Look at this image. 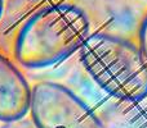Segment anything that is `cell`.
<instances>
[{
	"label": "cell",
	"mask_w": 147,
	"mask_h": 128,
	"mask_svg": "<svg viewBox=\"0 0 147 128\" xmlns=\"http://www.w3.org/2000/svg\"><path fill=\"white\" fill-rule=\"evenodd\" d=\"M90 35V25L81 8L67 3L45 7L20 28L14 56L26 68H44L70 56Z\"/></svg>",
	"instance_id": "cell-1"
},
{
	"label": "cell",
	"mask_w": 147,
	"mask_h": 128,
	"mask_svg": "<svg viewBox=\"0 0 147 128\" xmlns=\"http://www.w3.org/2000/svg\"><path fill=\"white\" fill-rule=\"evenodd\" d=\"M79 53L88 74L111 96L125 101L147 96V63L133 41L111 33H90Z\"/></svg>",
	"instance_id": "cell-2"
},
{
	"label": "cell",
	"mask_w": 147,
	"mask_h": 128,
	"mask_svg": "<svg viewBox=\"0 0 147 128\" xmlns=\"http://www.w3.org/2000/svg\"><path fill=\"white\" fill-rule=\"evenodd\" d=\"M30 113L38 128H105L85 101L69 87L52 81L31 87Z\"/></svg>",
	"instance_id": "cell-3"
},
{
	"label": "cell",
	"mask_w": 147,
	"mask_h": 128,
	"mask_svg": "<svg viewBox=\"0 0 147 128\" xmlns=\"http://www.w3.org/2000/svg\"><path fill=\"white\" fill-rule=\"evenodd\" d=\"M31 87L13 63L0 54V121L9 122L30 111Z\"/></svg>",
	"instance_id": "cell-4"
},
{
	"label": "cell",
	"mask_w": 147,
	"mask_h": 128,
	"mask_svg": "<svg viewBox=\"0 0 147 128\" xmlns=\"http://www.w3.org/2000/svg\"><path fill=\"white\" fill-rule=\"evenodd\" d=\"M0 128H38L36 124L34 123L32 118H27L23 117L20 119H14V121H9V122H4Z\"/></svg>",
	"instance_id": "cell-5"
},
{
	"label": "cell",
	"mask_w": 147,
	"mask_h": 128,
	"mask_svg": "<svg viewBox=\"0 0 147 128\" xmlns=\"http://www.w3.org/2000/svg\"><path fill=\"white\" fill-rule=\"evenodd\" d=\"M140 50L142 53L143 58H145L146 63H147V14L143 18L142 23H141V28H140Z\"/></svg>",
	"instance_id": "cell-6"
},
{
	"label": "cell",
	"mask_w": 147,
	"mask_h": 128,
	"mask_svg": "<svg viewBox=\"0 0 147 128\" xmlns=\"http://www.w3.org/2000/svg\"><path fill=\"white\" fill-rule=\"evenodd\" d=\"M1 13H3V0H0V18H1Z\"/></svg>",
	"instance_id": "cell-7"
}]
</instances>
